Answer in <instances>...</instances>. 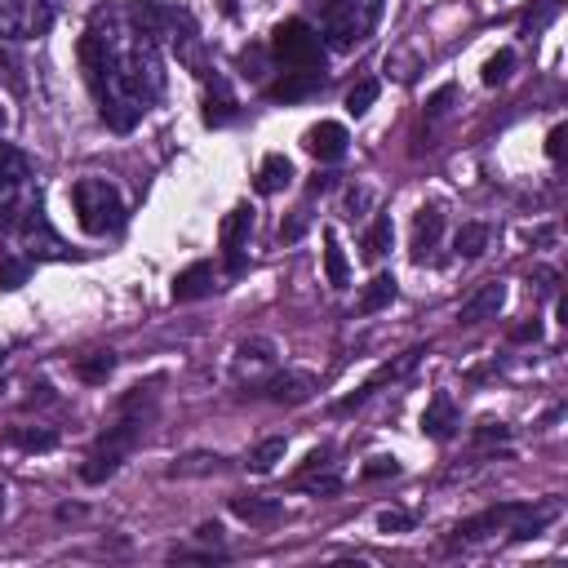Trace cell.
Masks as SVG:
<instances>
[{
	"instance_id": "cell-39",
	"label": "cell",
	"mask_w": 568,
	"mask_h": 568,
	"mask_svg": "<svg viewBox=\"0 0 568 568\" xmlns=\"http://www.w3.org/2000/svg\"><path fill=\"white\" fill-rule=\"evenodd\" d=\"M399 470V462L395 457H373L368 466H364V479H377V475H395Z\"/></svg>"
},
{
	"instance_id": "cell-12",
	"label": "cell",
	"mask_w": 568,
	"mask_h": 568,
	"mask_svg": "<svg viewBox=\"0 0 568 568\" xmlns=\"http://www.w3.org/2000/svg\"><path fill=\"white\" fill-rule=\"evenodd\" d=\"M346 142H351V133H346L337 120H320V124H311V129L302 133V146H306L315 160H342V155H346Z\"/></svg>"
},
{
	"instance_id": "cell-4",
	"label": "cell",
	"mask_w": 568,
	"mask_h": 568,
	"mask_svg": "<svg viewBox=\"0 0 568 568\" xmlns=\"http://www.w3.org/2000/svg\"><path fill=\"white\" fill-rule=\"evenodd\" d=\"M71 204H75V222L89 235H111L124 226V200L106 178H80L71 186Z\"/></svg>"
},
{
	"instance_id": "cell-10",
	"label": "cell",
	"mask_w": 568,
	"mask_h": 568,
	"mask_svg": "<svg viewBox=\"0 0 568 568\" xmlns=\"http://www.w3.org/2000/svg\"><path fill=\"white\" fill-rule=\"evenodd\" d=\"M417 359H422V346L404 351L399 359H386V364H382V368H377L368 382H359V386H355L346 399H337V413H351V408H359V404H364V399H368L377 386H386V382H399L404 373H413V368H417Z\"/></svg>"
},
{
	"instance_id": "cell-1",
	"label": "cell",
	"mask_w": 568,
	"mask_h": 568,
	"mask_svg": "<svg viewBox=\"0 0 568 568\" xmlns=\"http://www.w3.org/2000/svg\"><path fill=\"white\" fill-rule=\"evenodd\" d=\"M80 67L98 98V115L106 129L129 133L146 106L164 93L160 71V40L142 31L129 9H98L84 40H80Z\"/></svg>"
},
{
	"instance_id": "cell-34",
	"label": "cell",
	"mask_w": 568,
	"mask_h": 568,
	"mask_svg": "<svg viewBox=\"0 0 568 568\" xmlns=\"http://www.w3.org/2000/svg\"><path fill=\"white\" fill-rule=\"evenodd\" d=\"M377 528H382V532H408V528H413V515H404V510H382V515H377Z\"/></svg>"
},
{
	"instance_id": "cell-18",
	"label": "cell",
	"mask_w": 568,
	"mask_h": 568,
	"mask_svg": "<svg viewBox=\"0 0 568 568\" xmlns=\"http://www.w3.org/2000/svg\"><path fill=\"white\" fill-rule=\"evenodd\" d=\"M173 302H195V297H209L213 293V266L209 262H191L186 271L173 275Z\"/></svg>"
},
{
	"instance_id": "cell-5",
	"label": "cell",
	"mask_w": 568,
	"mask_h": 568,
	"mask_svg": "<svg viewBox=\"0 0 568 568\" xmlns=\"http://www.w3.org/2000/svg\"><path fill=\"white\" fill-rule=\"evenodd\" d=\"M271 58L284 71H315V67H324V40H320V31L311 22L284 18L271 31Z\"/></svg>"
},
{
	"instance_id": "cell-32",
	"label": "cell",
	"mask_w": 568,
	"mask_h": 568,
	"mask_svg": "<svg viewBox=\"0 0 568 568\" xmlns=\"http://www.w3.org/2000/svg\"><path fill=\"white\" fill-rule=\"evenodd\" d=\"M510 67H515V53H510V49L493 53V58L484 62V84H501V80L510 75Z\"/></svg>"
},
{
	"instance_id": "cell-42",
	"label": "cell",
	"mask_w": 568,
	"mask_h": 568,
	"mask_svg": "<svg viewBox=\"0 0 568 568\" xmlns=\"http://www.w3.org/2000/svg\"><path fill=\"white\" fill-rule=\"evenodd\" d=\"M0 506H4V497H0Z\"/></svg>"
},
{
	"instance_id": "cell-24",
	"label": "cell",
	"mask_w": 568,
	"mask_h": 568,
	"mask_svg": "<svg viewBox=\"0 0 568 568\" xmlns=\"http://www.w3.org/2000/svg\"><path fill=\"white\" fill-rule=\"evenodd\" d=\"M275 364V346L266 337H253V342H240L235 346V373H253V368H271Z\"/></svg>"
},
{
	"instance_id": "cell-15",
	"label": "cell",
	"mask_w": 568,
	"mask_h": 568,
	"mask_svg": "<svg viewBox=\"0 0 568 568\" xmlns=\"http://www.w3.org/2000/svg\"><path fill=\"white\" fill-rule=\"evenodd\" d=\"M439 235H444V209L439 204H422L417 217H413V257L426 262L430 248L439 244Z\"/></svg>"
},
{
	"instance_id": "cell-26",
	"label": "cell",
	"mask_w": 568,
	"mask_h": 568,
	"mask_svg": "<svg viewBox=\"0 0 568 568\" xmlns=\"http://www.w3.org/2000/svg\"><path fill=\"white\" fill-rule=\"evenodd\" d=\"M390 302H395V275H373L368 288L359 293V315H373V311H382Z\"/></svg>"
},
{
	"instance_id": "cell-22",
	"label": "cell",
	"mask_w": 568,
	"mask_h": 568,
	"mask_svg": "<svg viewBox=\"0 0 568 568\" xmlns=\"http://www.w3.org/2000/svg\"><path fill=\"white\" fill-rule=\"evenodd\" d=\"M324 275H328L333 288H346V284H351V262H346V253H342L333 226H324Z\"/></svg>"
},
{
	"instance_id": "cell-2",
	"label": "cell",
	"mask_w": 568,
	"mask_h": 568,
	"mask_svg": "<svg viewBox=\"0 0 568 568\" xmlns=\"http://www.w3.org/2000/svg\"><path fill=\"white\" fill-rule=\"evenodd\" d=\"M555 519H559V501H541V506H532V501H501V506H488L484 515L457 524V537H484L493 528H506L515 541H528L541 528H550Z\"/></svg>"
},
{
	"instance_id": "cell-36",
	"label": "cell",
	"mask_w": 568,
	"mask_h": 568,
	"mask_svg": "<svg viewBox=\"0 0 568 568\" xmlns=\"http://www.w3.org/2000/svg\"><path fill=\"white\" fill-rule=\"evenodd\" d=\"M448 102H453V84H444V89H435V93H430L426 115H430V120H435V115H444V111H448Z\"/></svg>"
},
{
	"instance_id": "cell-35",
	"label": "cell",
	"mask_w": 568,
	"mask_h": 568,
	"mask_svg": "<svg viewBox=\"0 0 568 568\" xmlns=\"http://www.w3.org/2000/svg\"><path fill=\"white\" fill-rule=\"evenodd\" d=\"M22 280H27V262H13V257L0 262V288H18Z\"/></svg>"
},
{
	"instance_id": "cell-16",
	"label": "cell",
	"mask_w": 568,
	"mask_h": 568,
	"mask_svg": "<svg viewBox=\"0 0 568 568\" xmlns=\"http://www.w3.org/2000/svg\"><path fill=\"white\" fill-rule=\"evenodd\" d=\"M422 430H426L430 439H453V435H457V404H453L448 390H435V395H430V404H426V413H422Z\"/></svg>"
},
{
	"instance_id": "cell-27",
	"label": "cell",
	"mask_w": 568,
	"mask_h": 568,
	"mask_svg": "<svg viewBox=\"0 0 568 568\" xmlns=\"http://www.w3.org/2000/svg\"><path fill=\"white\" fill-rule=\"evenodd\" d=\"M213 89H217V93H209V102H204V120H209V124H226V120H235L240 106H235L231 89H226L222 80H213Z\"/></svg>"
},
{
	"instance_id": "cell-40",
	"label": "cell",
	"mask_w": 568,
	"mask_h": 568,
	"mask_svg": "<svg viewBox=\"0 0 568 568\" xmlns=\"http://www.w3.org/2000/svg\"><path fill=\"white\" fill-rule=\"evenodd\" d=\"M537 337H541V324H537V320H532V324H519V328H515V342H537Z\"/></svg>"
},
{
	"instance_id": "cell-13",
	"label": "cell",
	"mask_w": 568,
	"mask_h": 568,
	"mask_svg": "<svg viewBox=\"0 0 568 568\" xmlns=\"http://www.w3.org/2000/svg\"><path fill=\"white\" fill-rule=\"evenodd\" d=\"M231 515L244 519L248 528H275V524L284 519V501H280V497L244 493V497H231Z\"/></svg>"
},
{
	"instance_id": "cell-21",
	"label": "cell",
	"mask_w": 568,
	"mask_h": 568,
	"mask_svg": "<svg viewBox=\"0 0 568 568\" xmlns=\"http://www.w3.org/2000/svg\"><path fill=\"white\" fill-rule=\"evenodd\" d=\"M288 182H293V160H288V155L275 151V155H266V160L257 164V191H262V195H275V191H284Z\"/></svg>"
},
{
	"instance_id": "cell-14",
	"label": "cell",
	"mask_w": 568,
	"mask_h": 568,
	"mask_svg": "<svg viewBox=\"0 0 568 568\" xmlns=\"http://www.w3.org/2000/svg\"><path fill=\"white\" fill-rule=\"evenodd\" d=\"M324 89V67H315V71H284L271 89H266V98H275V102H297V98H311V93H320Z\"/></svg>"
},
{
	"instance_id": "cell-31",
	"label": "cell",
	"mask_w": 568,
	"mask_h": 568,
	"mask_svg": "<svg viewBox=\"0 0 568 568\" xmlns=\"http://www.w3.org/2000/svg\"><path fill=\"white\" fill-rule=\"evenodd\" d=\"M373 102H377V80H359V84L346 93V111H351V115H364Z\"/></svg>"
},
{
	"instance_id": "cell-33",
	"label": "cell",
	"mask_w": 568,
	"mask_h": 568,
	"mask_svg": "<svg viewBox=\"0 0 568 568\" xmlns=\"http://www.w3.org/2000/svg\"><path fill=\"white\" fill-rule=\"evenodd\" d=\"M213 466H217V457H213V453H191V457L173 462V466H169V475H204V470H213Z\"/></svg>"
},
{
	"instance_id": "cell-28",
	"label": "cell",
	"mask_w": 568,
	"mask_h": 568,
	"mask_svg": "<svg viewBox=\"0 0 568 568\" xmlns=\"http://www.w3.org/2000/svg\"><path fill=\"white\" fill-rule=\"evenodd\" d=\"M111 373H115V355H111V351H93V355H84V359L75 364V377H80V382H93V386L106 382Z\"/></svg>"
},
{
	"instance_id": "cell-38",
	"label": "cell",
	"mask_w": 568,
	"mask_h": 568,
	"mask_svg": "<svg viewBox=\"0 0 568 568\" xmlns=\"http://www.w3.org/2000/svg\"><path fill=\"white\" fill-rule=\"evenodd\" d=\"M564 138H568V124H555V129L546 133V155H550V160L564 155Z\"/></svg>"
},
{
	"instance_id": "cell-6",
	"label": "cell",
	"mask_w": 568,
	"mask_h": 568,
	"mask_svg": "<svg viewBox=\"0 0 568 568\" xmlns=\"http://www.w3.org/2000/svg\"><path fill=\"white\" fill-rule=\"evenodd\" d=\"M138 435H142V422H138L133 413H124L115 426H106V435H102V439L93 444V453L84 457L80 479H84V484H102V479H111V475L120 470V462L133 453Z\"/></svg>"
},
{
	"instance_id": "cell-23",
	"label": "cell",
	"mask_w": 568,
	"mask_h": 568,
	"mask_svg": "<svg viewBox=\"0 0 568 568\" xmlns=\"http://www.w3.org/2000/svg\"><path fill=\"white\" fill-rule=\"evenodd\" d=\"M390 240H395V222H390V213H377L373 217V226L364 231V257L368 262H377V257H386V248H390Z\"/></svg>"
},
{
	"instance_id": "cell-19",
	"label": "cell",
	"mask_w": 568,
	"mask_h": 568,
	"mask_svg": "<svg viewBox=\"0 0 568 568\" xmlns=\"http://www.w3.org/2000/svg\"><path fill=\"white\" fill-rule=\"evenodd\" d=\"M27 178H31V155H27V151H18L13 142H4V138H0V195L9 200V195H13V191L27 182Z\"/></svg>"
},
{
	"instance_id": "cell-8",
	"label": "cell",
	"mask_w": 568,
	"mask_h": 568,
	"mask_svg": "<svg viewBox=\"0 0 568 568\" xmlns=\"http://www.w3.org/2000/svg\"><path fill=\"white\" fill-rule=\"evenodd\" d=\"M49 22H53V0H0V36L4 40L44 36Z\"/></svg>"
},
{
	"instance_id": "cell-37",
	"label": "cell",
	"mask_w": 568,
	"mask_h": 568,
	"mask_svg": "<svg viewBox=\"0 0 568 568\" xmlns=\"http://www.w3.org/2000/svg\"><path fill=\"white\" fill-rule=\"evenodd\" d=\"M306 222H311V213H306V209H297V213H293V217L280 226V240H297V235L306 231Z\"/></svg>"
},
{
	"instance_id": "cell-29",
	"label": "cell",
	"mask_w": 568,
	"mask_h": 568,
	"mask_svg": "<svg viewBox=\"0 0 568 568\" xmlns=\"http://www.w3.org/2000/svg\"><path fill=\"white\" fill-rule=\"evenodd\" d=\"M284 439L280 435H271V439H262L253 453H248V470H257V475H266V470H275V462H284Z\"/></svg>"
},
{
	"instance_id": "cell-30",
	"label": "cell",
	"mask_w": 568,
	"mask_h": 568,
	"mask_svg": "<svg viewBox=\"0 0 568 568\" xmlns=\"http://www.w3.org/2000/svg\"><path fill=\"white\" fill-rule=\"evenodd\" d=\"M453 244H457V253H462V257H479V253L488 248V226H484V222H466V226L457 231V240H453Z\"/></svg>"
},
{
	"instance_id": "cell-11",
	"label": "cell",
	"mask_w": 568,
	"mask_h": 568,
	"mask_svg": "<svg viewBox=\"0 0 568 568\" xmlns=\"http://www.w3.org/2000/svg\"><path fill=\"white\" fill-rule=\"evenodd\" d=\"M506 306V284L501 280H488V284H479L466 302H462V311H457V324H484V320H497V311Z\"/></svg>"
},
{
	"instance_id": "cell-20",
	"label": "cell",
	"mask_w": 568,
	"mask_h": 568,
	"mask_svg": "<svg viewBox=\"0 0 568 568\" xmlns=\"http://www.w3.org/2000/svg\"><path fill=\"white\" fill-rule=\"evenodd\" d=\"M293 488L315 493V497H333V493L342 488V475L333 470V462H324V466H302V470L293 475Z\"/></svg>"
},
{
	"instance_id": "cell-9",
	"label": "cell",
	"mask_w": 568,
	"mask_h": 568,
	"mask_svg": "<svg viewBox=\"0 0 568 568\" xmlns=\"http://www.w3.org/2000/svg\"><path fill=\"white\" fill-rule=\"evenodd\" d=\"M248 235H253V209L248 204H235L222 226H217V244H222V262H226V275H244L248 266Z\"/></svg>"
},
{
	"instance_id": "cell-41",
	"label": "cell",
	"mask_w": 568,
	"mask_h": 568,
	"mask_svg": "<svg viewBox=\"0 0 568 568\" xmlns=\"http://www.w3.org/2000/svg\"><path fill=\"white\" fill-rule=\"evenodd\" d=\"M364 204H368V191H351V195H346V213H351V217H355V209H364Z\"/></svg>"
},
{
	"instance_id": "cell-25",
	"label": "cell",
	"mask_w": 568,
	"mask_h": 568,
	"mask_svg": "<svg viewBox=\"0 0 568 568\" xmlns=\"http://www.w3.org/2000/svg\"><path fill=\"white\" fill-rule=\"evenodd\" d=\"M4 439L18 444V448H27V453H49L58 444V430H49V426H9Z\"/></svg>"
},
{
	"instance_id": "cell-7",
	"label": "cell",
	"mask_w": 568,
	"mask_h": 568,
	"mask_svg": "<svg viewBox=\"0 0 568 568\" xmlns=\"http://www.w3.org/2000/svg\"><path fill=\"white\" fill-rule=\"evenodd\" d=\"M13 235H18V244L27 248V257H67V244H62V235L49 226L40 195L27 200L22 213H13Z\"/></svg>"
},
{
	"instance_id": "cell-17",
	"label": "cell",
	"mask_w": 568,
	"mask_h": 568,
	"mask_svg": "<svg viewBox=\"0 0 568 568\" xmlns=\"http://www.w3.org/2000/svg\"><path fill=\"white\" fill-rule=\"evenodd\" d=\"M262 390L275 404H306L311 390H315V377L311 373H275L271 382H262Z\"/></svg>"
},
{
	"instance_id": "cell-3",
	"label": "cell",
	"mask_w": 568,
	"mask_h": 568,
	"mask_svg": "<svg viewBox=\"0 0 568 568\" xmlns=\"http://www.w3.org/2000/svg\"><path fill=\"white\" fill-rule=\"evenodd\" d=\"M382 13V0H324L320 9V40L337 53H351L368 40L373 22Z\"/></svg>"
}]
</instances>
